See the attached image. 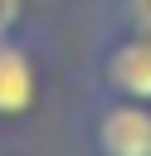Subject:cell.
<instances>
[{
  "label": "cell",
  "mask_w": 151,
  "mask_h": 156,
  "mask_svg": "<svg viewBox=\"0 0 151 156\" xmlns=\"http://www.w3.org/2000/svg\"><path fill=\"white\" fill-rule=\"evenodd\" d=\"M39 63L29 54V44H19V34L0 39V127L10 122H24L34 107H39Z\"/></svg>",
  "instance_id": "cell-3"
},
{
  "label": "cell",
  "mask_w": 151,
  "mask_h": 156,
  "mask_svg": "<svg viewBox=\"0 0 151 156\" xmlns=\"http://www.w3.org/2000/svg\"><path fill=\"white\" fill-rule=\"evenodd\" d=\"M88 73H93V88H97L102 98L151 102V39L102 29V39L93 44Z\"/></svg>",
  "instance_id": "cell-1"
},
{
  "label": "cell",
  "mask_w": 151,
  "mask_h": 156,
  "mask_svg": "<svg viewBox=\"0 0 151 156\" xmlns=\"http://www.w3.org/2000/svg\"><path fill=\"white\" fill-rule=\"evenodd\" d=\"M107 29L117 34H136V39H151V0H107Z\"/></svg>",
  "instance_id": "cell-4"
},
{
  "label": "cell",
  "mask_w": 151,
  "mask_h": 156,
  "mask_svg": "<svg viewBox=\"0 0 151 156\" xmlns=\"http://www.w3.org/2000/svg\"><path fill=\"white\" fill-rule=\"evenodd\" d=\"M19 15H24V0H0V39L19 29Z\"/></svg>",
  "instance_id": "cell-5"
},
{
  "label": "cell",
  "mask_w": 151,
  "mask_h": 156,
  "mask_svg": "<svg viewBox=\"0 0 151 156\" xmlns=\"http://www.w3.org/2000/svg\"><path fill=\"white\" fill-rule=\"evenodd\" d=\"M83 141L93 156H151V102L97 93L83 112Z\"/></svg>",
  "instance_id": "cell-2"
}]
</instances>
